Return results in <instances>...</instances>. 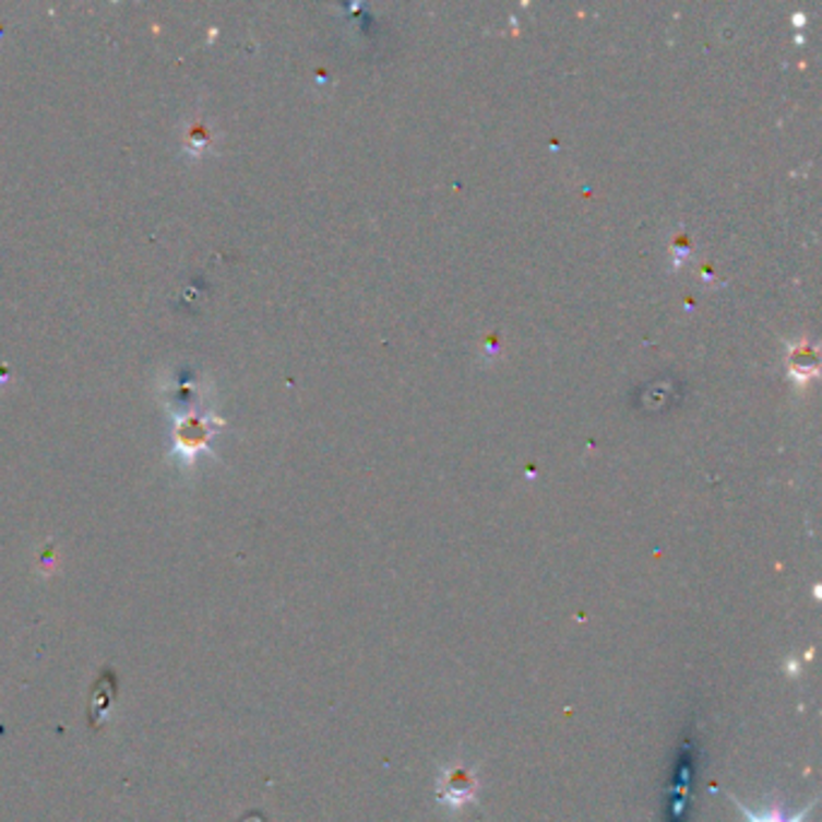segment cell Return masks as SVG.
Here are the masks:
<instances>
[{
  "instance_id": "cell-1",
  "label": "cell",
  "mask_w": 822,
  "mask_h": 822,
  "mask_svg": "<svg viewBox=\"0 0 822 822\" xmlns=\"http://www.w3.org/2000/svg\"><path fill=\"white\" fill-rule=\"evenodd\" d=\"M736 806L740 808V813H743V818H746L748 822H803L806 815H808V810L813 808V806H810L808 810H801V813H798V815L786 818V815L782 813V808H779V806H774L772 810H767V813H762V815L750 813V810H748L743 803H740V801H736Z\"/></svg>"
}]
</instances>
